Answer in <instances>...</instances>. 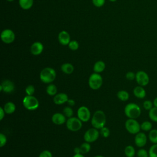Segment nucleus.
I'll use <instances>...</instances> for the list:
<instances>
[{"instance_id": "1", "label": "nucleus", "mask_w": 157, "mask_h": 157, "mask_svg": "<svg viewBox=\"0 0 157 157\" xmlns=\"http://www.w3.org/2000/svg\"><path fill=\"white\" fill-rule=\"evenodd\" d=\"M91 123L93 128L98 129H100L105 126L106 123V116L105 113L101 110H96L91 118Z\"/></svg>"}, {"instance_id": "23", "label": "nucleus", "mask_w": 157, "mask_h": 157, "mask_svg": "<svg viewBox=\"0 0 157 157\" xmlns=\"http://www.w3.org/2000/svg\"><path fill=\"white\" fill-rule=\"evenodd\" d=\"M148 139L152 144H157V129H152L149 131Z\"/></svg>"}, {"instance_id": "11", "label": "nucleus", "mask_w": 157, "mask_h": 157, "mask_svg": "<svg viewBox=\"0 0 157 157\" xmlns=\"http://www.w3.org/2000/svg\"><path fill=\"white\" fill-rule=\"evenodd\" d=\"M1 38L5 44H10L15 40V35L14 32L10 29H4L1 34Z\"/></svg>"}, {"instance_id": "25", "label": "nucleus", "mask_w": 157, "mask_h": 157, "mask_svg": "<svg viewBox=\"0 0 157 157\" xmlns=\"http://www.w3.org/2000/svg\"><path fill=\"white\" fill-rule=\"evenodd\" d=\"M117 98L121 101H126L129 98V94L126 90H120L117 94Z\"/></svg>"}, {"instance_id": "33", "label": "nucleus", "mask_w": 157, "mask_h": 157, "mask_svg": "<svg viewBox=\"0 0 157 157\" xmlns=\"http://www.w3.org/2000/svg\"><path fill=\"white\" fill-rule=\"evenodd\" d=\"M137 157H149L148 151L143 148H140L137 152Z\"/></svg>"}, {"instance_id": "20", "label": "nucleus", "mask_w": 157, "mask_h": 157, "mask_svg": "<svg viewBox=\"0 0 157 157\" xmlns=\"http://www.w3.org/2000/svg\"><path fill=\"white\" fill-rule=\"evenodd\" d=\"M105 68V64L102 61H96L93 66V71L96 73H101L104 71Z\"/></svg>"}, {"instance_id": "26", "label": "nucleus", "mask_w": 157, "mask_h": 157, "mask_svg": "<svg viewBox=\"0 0 157 157\" xmlns=\"http://www.w3.org/2000/svg\"><path fill=\"white\" fill-rule=\"evenodd\" d=\"M124 155L126 157H134L136 154V150L132 145H127L124 150Z\"/></svg>"}, {"instance_id": "16", "label": "nucleus", "mask_w": 157, "mask_h": 157, "mask_svg": "<svg viewBox=\"0 0 157 157\" xmlns=\"http://www.w3.org/2000/svg\"><path fill=\"white\" fill-rule=\"evenodd\" d=\"M58 41L63 45H67L71 41L69 34L66 31H61L58 34Z\"/></svg>"}, {"instance_id": "29", "label": "nucleus", "mask_w": 157, "mask_h": 157, "mask_svg": "<svg viewBox=\"0 0 157 157\" xmlns=\"http://www.w3.org/2000/svg\"><path fill=\"white\" fill-rule=\"evenodd\" d=\"M80 149L82 154H85L88 153L91 150V145L90 143L85 142L80 145Z\"/></svg>"}, {"instance_id": "9", "label": "nucleus", "mask_w": 157, "mask_h": 157, "mask_svg": "<svg viewBox=\"0 0 157 157\" xmlns=\"http://www.w3.org/2000/svg\"><path fill=\"white\" fill-rule=\"evenodd\" d=\"M135 80L138 85L144 87L148 85L150 82V77L144 71H139L136 73Z\"/></svg>"}, {"instance_id": "22", "label": "nucleus", "mask_w": 157, "mask_h": 157, "mask_svg": "<svg viewBox=\"0 0 157 157\" xmlns=\"http://www.w3.org/2000/svg\"><path fill=\"white\" fill-rule=\"evenodd\" d=\"M18 3L21 8L24 10H28L33 6L34 0H19Z\"/></svg>"}, {"instance_id": "15", "label": "nucleus", "mask_w": 157, "mask_h": 157, "mask_svg": "<svg viewBox=\"0 0 157 157\" xmlns=\"http://www.w3.org/2000/svg\"><path fill=\"white\" fill-rule=\"evenodd\" d=\"M69 99L68 96L64 93H59L54 96L53 101V102L56 105H61L67 102Z\"/></svg>"}, {"instance_id": "37", "label": "nucleus", "mask_w": 157, "mask_h": 157, "mask_svg": "<svg viewBox=\"0 0 157 157\" xmlns=\"http://www.w3.org/2000/svg\"><path fill=\"white\" fill-rule=\"evenodd\" d=\"M7 141V137L3 133H0V147H3L5 146Z\"/></svg>"}, {"instance_id": "4", "label": "nucleus", "mask_w": 157, "mask_h": 157, "mask_svg": "<svg viewBox=\"0 0 157 157\" xmlns=\"http://www.w3.org/2000/svg\"><path fill=\"white\" fill-rule=\"evenodd\" d=\"M103 83L102 76L99 73L94 72L90 75L88 78V85L93 90L99 89Z\"/></svg>"}, {"instance_id": "17", "label": "nucleus", "mask_w": 157, "mask_h": 157, "mask_svg": "<svg viewBox=\"0 0 157 157\" xmlns=\"http://www.w3.org/2000/svg\"><path fill=\"white\" fill-rule=\"evenodd\" d=\"M44 50V45L43 44L40 42H34L30 48V50L31 53L33 55L37 56L39 55L42 53Z\"/></svg>"}, {"instance_id": "39", "label": "nucleus", "mask_w": 157, "mask_h": 157, "mask_svg": "<svg viewBox=\"0 0 157 157\" xmlns=\"http://www.w3.org/2000/svg\"><path fill=\"white\" fill-rule=\"evenodd\" d=\"M39 157H53L52 153L48 150H44L40 152Z\"/></svg>"}, {"instance_id": "8", "label": "nucleus", "mask_w": 157, "mask_h": 157, "mask_svg": "<svg viewBox=\"0 0 157 157\" xmlns=\"http://www.w3.org/2000/svg\"><path fill=\"white\" fill-rule=\"evenodd\" d=\"M99 132L98 129L91 128L86 130L83 135V139L85 142L92 143L96 141L99 136Z\"/></svg>"}, {"instance_id": "36", "label": "nucleus", "mask_w": 157, "mask_h": 157, "mask_svg": "<svg viewBox=\"0 0 157 157\" xmlns=\"http://www.w3.org/2000/svg\"><path fill=\"white\" fill-rule=\"evenodd\" d=\"M34 92H35V88L33 85H29L25 88V93L28 96H33Z\"/></svg>"}, {"instance_id": "27", "label": "nucleus", "mask_w": 157, "mask_h": 157, "mask_svg": "<svg viewBox=\"0 0 157 157\" xmlns=\"http://www.w3.org/2000/svg\"><path fill=\"white\" fill-rule=\"evenodd\" d=\"M153 129V124L150 121H144L140 123V129L144 132H149Z\"/></svg>"}, {"instance_id": "38", "label": "nucleus", "mask_w": 157, "mask_h": 157, "mask_svg": "<svg viewBox=\"0 0 157 157\" xmlns=\"http://www.w3.org/2000/svg\"><path fill=\"white\" fill-rule=\"evenodd\" d=\"M125 77H126V78L127 80L132 81V80H135V78H136V74L134 72H133L129 71V72H128L126 74Z\"/></svg>"}, {"instance_id": "3", "label": "nucleus", "mask_w": 157, "mask_h": 157, "mask_svg": "<svg viewBox=\"0 0 157 157\" xmlns=\"http://www.w3.org/2000/svg\"><path fill=\"white\" fill-rule=\"evenodd\" d=\"M56 73L54 69L50 67L44 68L40 72L39 78L42 82L50 84L52 83L56 78Z\"/></svg>"}, {"instance_id": "14", "label": "nucleus", "mask_w": 157, "mask_h": 157, "mask_svg": "<svg viewBox=\"0 0 157 157\" xmlns=\"http://www.w3.org/2000/svg\"><path fill=\"white\" fill-rule=\"evenodd\" d=\"M66 117L64 113H55L52 117V121L56 125H62L66 122Z\"/></svg>"}, {"instance_id": "5", "label": "nucleus", "mask_w": 157, "mask_h": 157, "mask_svg": "<svg viewBox=\"0 0 157 157\" xmlns=\"http://www.w3.org/2000/svg\"><path fill=\"white\" fill-rule=\"evenodd\" d=\"M23 105L28 110H35L39 106V102L38 99L33 96L26 95L23 99Z\"/></svg>"}, {"instance_id": "24", "label": "nucleus", "mask_w": 157, "mask_h": 157, "mask_svg": "<svg viewBox=\"0 0 157 157\" xmlns=\"http://www.w3.org/2000/svg\"><path fill=\"white\" fill-rule=\"evenodd\" d=\"M58 89L55 84L50 83L46 88V93L50 96H54L57 94Z\"/></svg>"}, {"instance_id": "46", "label": "nucleus", "mask_w": 157, "mask_h": 157, "mask_svg": "<svg viewBox=\"0 0 157 157\" xmlns=\"http://www.w3.org/2000/svg\"><path fill=\"white\" fill-rule=\"evenodd\" d=\"M94 157H104V156H103L102 155H96V156H95Z\"/></svg>"}, {"instance_id": "7", "label": "nucleus", "mask_w": 157, "mask_h": 157, "mask_svg": "<svg viewBox=\"0 0 157 157\" xmlns=\"http://www.w3.org/2000/svg\"><path fill=\"white\" fill-rule=\"evenodd\" d=\"M82 123L78 117H72L66 120V124L68 130L72 132H77L82 128Z\"/></svg>"}, {"instance_id": "12", "label": "nucleus", "mask_w": 157, "mask_h": 157, "mask_svg": "<svg viewBox=\"0 0 157 157\" xmlns=\"http://www.w3.org/2000/svg\"><path fill=\"white\" fill-rule=\"evenodd\" d=\"M148 136L144 132H139L135 135L134 144L139 148H143L147 143Z\"/></svg>"}, {"instance_id": "43", "label": "nucleus", "mask_w": 157, "mask_h": 157, "mask_svg": "<svg viewBox=\"0 0 157 157\" xmlns=\"http://www.w3.org/2000/svg\"><path fill=\"white\" fill-rule=\"evenodd\" d=\"M74 152L75 154H78V153H81L80 151V149L79 147H76L74 148Z\"/></svg>"}, {"instance_id": "47", "label": "nucleus", "mask_w": 157, "mask_h": 157, "mask_svg": "<svg viewBox=\"0 0 157 157\" xmlns=\"http://www.w3.org/2000/svg\"><path fill=\"white\" fill-rule=\"evenodd\" d=\"M110 1H111V2H115V1H116L117 0H109Z\"/></svg>"}, {"instance_id": "13", "label": "nucleus", "mask_w": 157, "mask_h": 157, "mask_svg": "<svg viewBox=\"0 0 157 157\" xmlns=\"http://www.w3.org/2000/svg\"><path fill=\"white\" fill-rule=\"evenodd\" d=\"M15 90L14 83L9 79L3 80L0 85V91L6 93H10Z\"/></svg>"}, {"instance_id": "45", "label": "nucleus", "mask_w": 157, "mask_h": 157, "mask_svg": "<svg viewBox=\"0 0 157 157\" xmlns=\"http://www.w3.org/2000/svg\"><path fill=\"white\" fill-rule=\"evenodd\" d=\"M72 157H85L83 154L78 153V154H75Z\"/></svg>"}, {"instance_id": "28", "label": "nucleus", "mask_w": 157, "mask_h": 157, "mask_svg": "<svg viewBox=\"0 0 157 157\" xmlns=\"http://www.w3.org/2000/svg\"><path fill=\"white\" fill-rule=\"evenodd\" d=\"M148 115L151 121L155 123H157V107H153L148 111Z\"/></svg>"}, {"instance_id": "18", "label": "nucleus", "mask_w": 157, "mask_h": 157, "mask_svg": "<svg viewBox=\"0 0 157 157\" xmlns=\"http://www.w3.org/2000/svg\"><path fill=\"white\" fill-rule=\"evenodd\" d=\"M133 94L134 96L138 98V99H144L145 98L146 96V91L144 88V86H140V85H138V86H136V87L134 88L133 89Z\"/></svg>"}, {"instance_id": "34", "label": "nucleus", "mask_w": 157, "mask_h": 157, "mask_svg": "<svg viewBox=\"0 0 157 157\" xmlns=\"http://www.w3.org/2000/svg\"><path fill=\"white\" fill-rule=\"evenodd\" d=\"M100 134L104 138H107L110 136V130L108 128L104 126L103 128H102L101 129H100V132H99Z\"/></svg>"}, {"instance_id": "19", "label": "nucleus", "mask_w": 157, "mask_h": 157, "mask_svg": "<svg viewBox=\"0 0 157 157\" xmlns=\"http://www.w3.org/2000/svg\"><path fill=\"white\" fill-rule=\"evenodd\" d=\"M61 71L66 74H71L74 71V66L69 63H66L61 65Z\"/></svg>"}, {"instance_id": "40", "label": "nucleus", "mask_w": 157, "mask_h": 157, "mask_svg": "<svg viewBox=\"0 0 157 157\" xmlns=\"http://www.w3.org/2000/svg\"><path fill=\"white\" fill-rule=\"evenodd\" d=\"M105 1V0H92V2L94 6L97 7H101L104 4Z\"/></svg>"}, {"instance_id": "41", "label": "nucleus", "mask_w": 157, "mask_h": 157, "mask_svg": "<svg viewBox=\"0 0 157 157\" xmlns=\"http://www.w3.org/2000/svg\"><path fill=\"white\" fill-rule=\"evenodd\" d=\"M5 114H6V112H5L3 107H0V120H2V119L5 117Z\"/></svg>"}, {"instance_id": "35", "label": "nucleus", "mask_w": 157, "mask_h": 157, "mask_svg": "<svg viewBox=\"0 0 157 157\" xmlns=\"http://www.w3.org/2000/svg\"><path fill=\"white\" fill-rule=\"evenodd\" d=\"M68 46H69V48L71 50L75 51V50H77L78 48L79 44H78V42L77 40H73L70 41V42L68 44Z\"/></svg>"}, {"instance_id": "31", "label": "nucleus", "mask_w": 157, "mask_h": 157, "mask_svg": "<svg viewBox=\"0 0 157 157\" xmlns=\"http://www.w3.org/2000/svg\"><path fill=\"white\" fill-rule=\"evenodd\" d=\"M63 112L64 115L66 117H67L68 118L73 117V115H74V110H73L71 106H69V105L68 106H66L63 109Z\"/></svg>"}, {"instance_id": "44", "label": "nucleus", "mask_w": 157, "mask_h": 157, "mask_svg": "<svg viewBox=\"0 0 157 157\" xmlns=\"http://www.w3.org/2000/svg\"><path fill=\"white\" fill-rule=\"evenodd\" d=\"M153 104L154 107H157V97L155 98V99L153 100Z\"/></svg>"}, {"instance_id": "48", "label": "nucleus", "mask_w": 157, "mask_h": 157, "mask_svg": "<svg viewBox=\"0 0 157 157\" xmlns=\"http://www.w3.org/2000/svg\"><path fill=\"white\" fill-rule=\"evenodd\" d=\"M7 1H9V2H12V1H13V0H7Z\"/></svg>"}, {"instance_id": "21", "label": "nucleus", "mask_w": 157, "mask_h": 157, "mask_svg": "<svg viewBox=\"0 0 157 157\" xmlns=\"http://www.w3.org/2000/svg\"><path fill=\"white\" fill-rule=\"evenodd\" d=\"M3 109L5 111V112H6V113L12 114L15 111L16 106H15V104L13 102L9 101V102H6L4 104V105L3 107Z\"/></svg>"}, {"instance_id": "2", "label": "nucleus", "mask_w": 157, "mask_h": 157, "mask_svg": "<svg viewBox=\"0 0 157 157\" xmlns=\"http://www.w3.org/2000/svg\"><path fill=\"white\" fill-rule=\"evenodd\" d=\"M124 112L128 118L137 119L140 116L142 110L138 104L134 102H129L125 105Z\"/></svg>"}, {"instance_id": "6", "label": "nucleus", "mask_w": 157, "mask_h": 157, "mask_svg": "<svg viewBox=\"0 0 157 157\" xmlns=\"http://www.w3.org/2000/svg\"><path fill=\"white\" fill-rule=\"evenodd\" d=\"M126 130L131 134L136 135L140 131V124L136 119L128 118L124 123Z\"/></svg>"}, {"instance_id": "32", "label": "nucleus", "mask_w": 157, "mask_h": 157, "mask_svg": "<svg viewBox=\"0 0 157 157\" xmlns=\"http://www.w3.org/2000/svg\"><path fill=\"white\" fill-rule=\"evenodd\" d=\"M143 107L145 110L149 111L150 109H151L154 106H153V101H150V100H145L143 102L142 104Z\"/></svg>"}, {"instance_id": "10", "label": "nucleus", "mask_w": 157, "mask_h": 157, "mask_svg": "<svg viewBox=\"0 0 157 157\" xmlns=\"http://www.w3.org/2000/svg\"><path fill=\"white\" fill-rule=\"evenodd\" d=\"M77 117L82 121V122H87L90 120L91 118V112L89 109L85 106H80L77 112Z\"/></svg>"}, {"instance_id": "42", "label": "nucleus", "mask_w": 157, "mask_h": 157, "mask_svg": "<svg viewBox=\"0 0 157 157\" xmlns=\"http://www.w3.org/2000/svg\"><path fill=\"white\" fill-rule=\"evenodd\" d=\"M67 104L69 105V106H71V107H73L75 105V101L73 99H69L67 100Z\"/></svg>"}, {"instance_id": "30", "label": "nucleus", "mask_w": 157, "mask_h": 157, "mask_svg": "<svg viewBox=\"0 0 157 157\" xmlns=\"http://www.w3.org/2000/svg\"><path fill=\"white\" fill-rule=\"evenodd\" d=\"M148 151L149 157H157V144L151 145Z\"/></svg>"}]
</instances>
